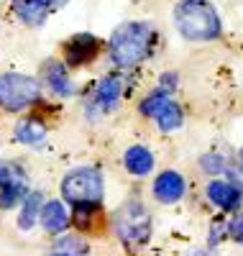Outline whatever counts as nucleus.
<instances>
[{
  "label": "nucleus",
  "mask_w": 243,
  "mask_h": 256,
  "mask_svg": "<svg viewBox=\"0 0 243 256\" xmlns=\"http://www.w3.org/2000/svg\"><path fill=\"white\" fill-rule=\"evenodd\" d=\"M70 3V0H46V6L54 10V8H64V6H67Z\"/></svg>",
  "instance_id": "23"
},
{
  "label": "nucleus",
  "mask_w": 243,
  "mask_h": 256,
  "mask_svg": "<svg viewBox=\"0 0 243 256\" xmlns=\"http://www.w3.org/2000/svg\"><path fill=\"white\" fill-rule=\"evenodd\" d=\"M41 205H44V195L38 190H28V195L20 200V210H18V228L20 230H31L38 223Z\"/></svg>",
  "instance_id": "17"
},
{
  "label": "nucleus",
  "mask_w": 243,
  "mask_h": 256,
  "mask_svg": "<svg viewBox=\"0 0 243 256\" xmlns=\"http://www.w3.org/2000/svg\"><path fill=\"white\" fill-rule=\"evenodd\" d=\"M169 98H172V92H164V90L148 92V95L138 102V113H141L144 118H154V116H156V110L162 108V105H164Z\"/></svg>",
  "instance_id": "19"
},
{
  "label": "nucleus",
  "mask_w": 243,
  "mask_h": 256,
  "mask_svg": "<svg viewBox=\"0 0 243 256\" xmlns=\"http://www.w3.org/2000/svg\"><path fill=\"white\" fill-rule=\"evenodd\" d=\"M151 120H156L159 131L172 134V131H180V128L184 126V113H182V108H180V102H176L174 98H169L162 108L156 110V116H154Z\"/></svg>",
  "instance_id": "18"
},
{
  "label": "nucleus",
  "mask_w": 243,
  "mask_h": 256,
  "mask_svg": "<svg viewBox=\"0 0 243 256\" xmlns=\"http://www.w3.org/2000/svg\"><path fill=\"white\" fill-rule=\"evenodd\" d=\"M200 166H202V172H205V174L218 177V174H223V172H226L228 162L223 159V154H215V152H210V154L200 156Z\"/></svg>",
  "instance_id": "20"
},
{
  "label": "nucleus",
  "mask_w": 243,
  "mask_h": 256,
  "mask_svg": "<svg viewBox=\"0 0 243 256\" xmlns=\"http://www.w3.org/2000/svg\"><path fill=\"white\" fill-rule=\"evenodd\" d=\"M28 195V174L16 162H0V210H13Z\"/></svg>",
  "instance_id": "6"
},
{
  "label": "nucleus",
  "mask_w": 243,
  "mask_h": 256,
  "mask_svg": "<svg viewBox=\"0 0 243 256\" xmlns=\"http://www.w3.org/2000/svg\"><path fill=\"white\" fill-rule=\"evenodd\" d=\"M102 202H80L72 205V226L80 233H92L102 220Z\"/></svg>",
  "instance_id": "16"
},
{
  "label": "nucleus",
  "mask_w": 243,
  "mask_h": 256,
  "mask_svg": "<svg viewBox=\"0 0 243 256\" xmlns=\"http://www.w3.org/2000/svg\"><path fill=\"white\" fill-rule=\"evenodd\" d=\"M102 52V41L95 34H74L72 38L64 41L62 49V62L70 70H82L87 64H92Z\"/></svg>",
  "instance_id": "7"
},
{
  "label": "nucleus",
  "mask_w": 243,
  "mask_h": 256,
  "mask_svg": "<svg viewBox=\"0 0 243 256\" xmlns=\"http://www.w3.org/2000/svg\"><path fill=\"white\" fill-rule=\"evenodd\" d=\"M123 166L130 177H148L154 172V166H156V156L148 146L144 144H134L126 148L123 154Z\"/></svg>",
  "instance_id": "14"
},
{
  "label": "nucleus",
  "mask_w": 243,
  "mask_h": 256,
  "mask_svg": "<svg viewBox=\"0 0 243 256\" xmlns=\"http://www.w3.org/2000/svg\"><path fill=\"white\" fill-rule=\"evenodd\" d=\"M44 88L38 77L24 72H3L0 74V110L6 113H24L41 102Z\"/></svg>",
  "instance_id": "3"
},
{
  "label": "nucleus",
  "mask_w": 243,
  "mask_h": 256,
  "mask_svg": "<svg viewBox=\"0 0 243 256\" xmlns=\"http://www.w3.org/2000/svg\"><path fill=\"white\" fill-rule=\"evenodd\" d=\"M187 192V182L182 177V172L176 169H164L154 177V184H151V195L156 202L162 205H176Z\"/></svg>",
  "instance_id": "9"
},
{
  "label": "nucleus",
  "mask_w": 243,
  "mask_h": 256,
  "mask_svg": "<svg viewBox=\"0 0 243 256\" xmlns=\"http://www.w3.org/2000/svg\"><path fill=\"white\" fill-rule=\"evenodd\" d=\"M38 223L49 236H62V233H67L70 226H72V212H70L64 200H44Z\"/></svg>",
  "instance_id": "10"
},
{
  "label": "nucleus",
  "mask_w": 243,
  "mask_h": 256,
  "mask_svg": "<svg viewBox=\"0 0 243 256\" xmlns=\"http://www.w3.org/2000/svg\"><path fill=\"white\" fill-rule=\"evenodd\" d=\"M226 230H228V236H230L236 244L243 246V212H236V218L226 226Z\"/></svg>",
  "instance_id": "21"
},
{
  "label": "nucleus",
  "mask_w": 243,
  "mask_h": 256,
  "mask_svg": "<svg viewBox=\"0 0 243 256\" xmlns=\"http://www.w3.org/2000/svg\"><path fill=\"white\" fill-rule=\"evenodd\" d=\"M156 49V28L148 20H126L108 38V56L116 70H134Z\"/></svg>",
  "instance_id": "1"
},
{
  "label": "nucleus",
  "mask_w": 243,
  "mask_h": 256,
  "mask_svg": "<svg viewBox=\"0 0 243 256\" xmlns=\"http://www.w3.org/2000/svg\"><path fill=\"white\" fill-rule=\"evenodd\" d=\"M46 256H72V254H67V251H62V248H56V251H52V254H46Z\"/></svg>",
  "instance_id": "24"
},
{
  "label": "nucleus",
  "mask_w": 243,
  "mask_h": 256,
  "mask_svg": "<svg viewBox=\"0 0 243 256\" xmlns=\"http://www.w3.org/2000/svg\"><path fill=\"white\" fill-rule=\"evenodd\" d=\"M49 136V123L38 116H24L13 126V138L24 146H41Z\"/></svg>",
  "instance_id": "13"
},
{
  "label": "nucleus",
  "mask_w": 243,
  "mask_h": 256,
  "mask_svg": "<svg viewBox=\"0 0 243 256\" xmlns=\"http://www.w3.org/2000/svg\"><path fill=\"white\" fill-rule=\"evenodd\" d=\"M123 90L126 84L118 74H105L98 84H95V95H92V105L100 113H110L116 110L120 100H123Z\"/></svg>",
  "instance_id": "12"
},
{
  "label": "nucleus",
  "mask_w": 243,
  "mask_h": 256,
  "mask_svg": "<svg viewBox=\"0 0 243 256\" xmlns=\"http://www.w3.org/2000/svg\"><path fill=\"white\" fill-rule=\"evenodd\" d=\"M113 230L126 246H141L151 236V212L141 200H128L113 212Z\"/></svg>",
  "instance_id": "5"
},
{
  "label": "nucleus",
  "mask_w": 243,
  "mask_h": 256,
  "mask_svg": "<svg viewBox=\"0 0 243 256\" xmlns=\"http://www.w3.org/2000/svg\"><path fill=\"white\" fill-rule=\"evenodd\" d=\"M240 166H243V148H240Z\"/></svg>",
  "instance_id": "25"
},
{
  "label": "nucleus",
  "mask_w": 243,
  "mask_h": 256,
  "mask_svg": "<svg viewBox=\"0 0 243 256\" xmlns=\"http://www.w3.org/2000/svg\"><path fill=\"white\" fill-rule=\"evenodd\" d=\"M13 13L26 26H44L52 13L46 0H13Z\"/></svg>",
  "instance_id": "15"
},
{
  "label": "nucleus",
  "mask_w": 243,
  "mask_h": 256,
  "mask_svg": "<svg viewBox=\"0 0 243 256\" xmlns=\"http://www.w3.org/2000/svg\"><path fill=\"white\" fill-rule=\"evenodd\" d=\"M62 200L67 205H80V202H102L105 198V177L98 166H74L62 177L59 184Z\"/></svg>",
  "instance_id": "4"
},
{
  "label": "nucleus",
  "mask_w": 243,
  "mask_h": 256,
  "mask_svg": "<svg viewBox=\"0 0 243 256\" xmlns=\"http://www.w3.org/2000/svg\"><path fill=\"white\" fill-rule=\"evenodd\" d=\"M38 82H41V88H46L56 98H72L77 92L74 82H72V74H70V67L62 59H46L44 62Z\"/></svg>",
  "instance_id": "8"
},
{
  "label": "nucleus",
  "mask_w": 243,
  "mask_h": 256,
  "mask_svg": "<svg viewBox=\"0 0 243 256\" xmlns=\"http://www.w3.org/2000/svg\"><path fill=\"white\" fill-rule=\"evenodd\" d=\"M208 200L223 212H238V208L243 205V195L240 190L230 182V180H210L205 187Z\"/></svg>",
  "instance_id": "11"
},
{
  "label": "nucleus",
  "mask_w": 243,
  "mask_h": 256,
  "mask_svg": "<svg viewBox=\"0 0 243 256\" xmlns=\"http://www.w3.org/2000/svg\"><path fill=\"white\" fill-rule=\"evenodd\" d=\"M176 77L174 72H164L162 77H159V90H164V92H174L176 90Z\"/></svg>",
  "instance_id": "22"
},
{
  "label": "nucleus",
  "mask_w": 243,
  "mask_h": 256,
  "mask_svg": "<svg viewBox=\"0 0 243 256\" xmlns=\"http://www.w3.org/2000/svg\"><path fill=\"white\" fill-rule=\"evenodd\" d=\"M172 16L180 36L190 44H208L223 34V20L210 0H180Z\"/></svg>",
  "instance_id": "2"
}]
</instances>
